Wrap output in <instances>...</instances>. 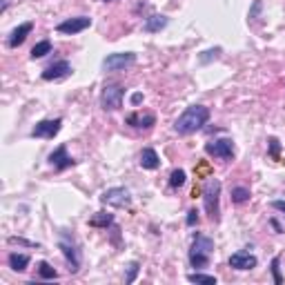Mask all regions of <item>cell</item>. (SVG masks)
I'll use <instances>...</instances> for the list:
<instances>
[{"label": "cell", "instance_id": "cell-27", "mask_svg": "<svg viewBox=\"0 0 285 285\" xmlns=\"http://www.w3.org/2000/svg\"><path fill=\"white\" fill-rule=\"evenodd\" d=\"M196 223H198V212H196V210H189V212H187V225L194 227Z\"/></svg>", "mask_w": 285, "mask_h": 285}, {"label": "cell", "instance_id": "cell-21", "mask_svg": "<svg viewBox=\"0 0 285 285\" xmlns=\"http://www.w3.org/2000/svg\"><path fill=\"white\" fill-rule=\"evenodd\" d=\"M49 52H52V43H49V40H40L38 45H33L31 58H33V60H36V58H43V56H47Z\"/></svg>", "mask_w": 285, "mask_h": 285}, {"label": "cell", "instance_id": "cell-14", "mask_svg": "<svg viewBox=\"0 0 285 285\" xmlns=\"http://www.w3.org/2000/svg\"><path fill=\"white\" fill-rule=\"evenodd\" d=\"M69 74H71V65L67 60H58V63L49 65L43 71V80H60V78H67Z\"/></svg>", "mask_w": 285, "mask_h": 285}, {"label": "cell", "instance_id": "cell-8", "mask_svg": "<svg viewBox=\"0 0 285 285\" xmlns=\"http://www.w3.org/2000/svg\"><path fill=\"white\" fill-rule=\"evenodd\" d=\"M205 152L214 158H223V160H230L234 156V143L230 138H219V141H212L205 145Z\"/></svg>", "mask_w": 285, "mask_h": 285}, {"label": "cell", "instance_id": "cell-19", "mask_svg": "<svg viewBox=\"0 0 285 285\" xmlns=\"http://www.w3.org/2000/svg\"><path fill=\"white\" fill-rule=\"evenodd\" d=\"M111 223H114V216L107 214V212H98V214H94L89 219V225L92 227H109Z\"/></svg>", "mask_w": 285, "mask_h": 285}, {"label": "cell", "instance_id": "cell-5", "mask_svg": "<svg viewBox=\"0 0 285 285\" xmlns=\"http://www.w3.org/2000/svg\"><path fill=\"white\" fill-rule=\"evenodd\" d=\"M58 248H60V252H63V256L67 259V263H69V272L80 270V250H78V245L63 234L60 241H58Z\"/></svg>", "mask_w": 285, "mask_h": 285}, {"label": "cell", "instance_id": "cell-29", "mask_svg": "<svg viewBox=\"0 0 285 285\" xmlns=\"http://www.w3.org/2000/svg\"><path fill=\"white\" fill-rule=\"evenodd\" d=\"M270 154H272V158H278V141L276 138H270Z\"/></svg>", "mask_w": 285, "mask_h": 285}, {"label": "cell", "instance_id": "cell-25", "mask_svg": "<svg viewBox=\"0 0 285 285\" xmlns=\"http://www.w3.org/2000/svg\"><path fill=\"white\" fill-rule=\"evenodd\" d=\"M278 256H274V259H272V274H274V283L276 285H281L283 283V276H281V270H278Z\"/></svg>", "mask_w": 285, "mask_h": 285}, {"label": "cell", "instance_id": "cell-3", "mask_svg": "<svg viewBox=\"0 0 285 285\" xmlns=\"http://www.w3.org/2000/svg\"><path fill=\"white\" fill-rule=\"evenodd\" d=\"M219 200H221V181L219 178H210L208 185L203 187V203H205V212H208V216L212 221L221 219Z\"/></svg>", "mask_w": 285, "mask_h": 285}, {"label": "cell", "instance_id": "cell-13", "mask_svg": "<svg viewBox=\"0 0 285 285\" xmlns=\"http://www.w3.org/2000/svg\"><path fill=\"white\" fill-rule=\"evenodd\" d=\"M74 163H76V160L67 156V147H65V145H58V147L49 154V165H52L54 170H58V172L67 170V167H71Z\"/></svg>", "mask_w": 285, "mask_h": 285}, {"label": "cell", "instance_id": "cell-4", "mask_svg": "<svg viewBox=\"0 0 285 285\" xmlns=\"http://www.w3.org/2000/svg\"><path fill=\"white\" fill-rule=\"evenodd\" d=\"M123 96H125V89L116 83H109L103 87V94H100V107L105 111H116L123 105Z\"/></svg>", "mask_w": 285, "mask_h": 285}, {"label": "cell", "instance_id": "cell-18", "mask_svg": "<svg viewBox=\"0 0 285 285\" xmlns=\"http://www.w3.org/2000/svg\"><path fill=\"white\" fill-rule=\"evenodd\" d=\"M27 265H29V256L27 254H18V252H11L9 254V267L16 272H22L27 270Z\"/></svg>", "mask_w": 285, "mask_h": 285}, {"label": "cell", "instance_id": "cell-33", "mask_svg": "<svg viewBox=\"0 0 285 285\" xmlns=\"http://www.w3.org/2000/svg\"><path fill=\"white\" fill-rule=\"evenodd\" d=\"M105 3H107V0H105Z\"/></svg>", "mask_w": 285, "mask_h": 285}, {"label": "cell", "instance_id": "cell-15", "mask_svg": "<svg viewBox=\"0 0 285 285\" xmlns=\"http://www.w3.org/2000/svg\"><path fill=\"white\" fill-rule=\"evenodd\" d=\"M31 29H33V22H22L20 27H16L9 36V47H20L25 43V38L31 33Z\"/></svg>", "mask_w": 285, "mask_h": 285}, {"label": "cell", "instance_id": "cell-32", "mask_svg": "<svg viewBox=\"0 0 285 285\" xmlns=\"http://www.w3.org/2000/svg\"><path fill=\"white\" fill-rule=\"evenodd\" d=\"M141 100H143V94H132V105H138V103H141Z\"/></svg>", "mask_w": 285, "mask_h": 285}, {"label": "cell", "instance_id": "cell-6", "mask_svg": "<svg viewBox=\"0 0 285 285\" xmlns=\"http://www.w3.org/2000/svg\"><path fill=\"white\" fill-rule=\"evenodd\" d=\"M136 63V54L132 52H120V54H109L107 58L103 60V69L105 71H120L125 67H130Z\"/></svg>", "mask_w": 285, "mask_h": 285}, {"label": "cell", "instance_id": "cell-22", "mask_svg": "<svg viewBox=\"0 0 285 285\" xmlns=\"http://www.w3.org/2000/svg\"><path fill=\"white\" fill-rule=\"evenodd\" d=\"M187 281H189V283L216 285V276H212V274H200V272H192V274H187Z\"/></svg>", "mask_w": 285, "mask_h": 285}, {"label": "cell", "instance_id": "cell-17", "mask_svg": "<svg viewBox=\"0 0 285 285\" xmlns=\"http://www.w3.org/2000/svg\"><path fill=\"white\" fill-rule=\"evenodd\" d=\"M167 22H170V20H167L165 16H149V18L145 20L143 29H145V31H149V33H154V31H160V29H163Z\"/></svg>", "mask_w": 285, "mask_h": 285}, {"label": "cell", "instance_id": "cell-10", "mask_svg": "<svg viewBox=\"0 0 285 285\" xmlns=\"http://www.w3.org/2000/svg\"><path fill=\"white\" fill-rule=\"evenodd\" d=\"M256 263H259V261H256V256L250 254V252H245V250H238V252H234L230 256V267H234V270H241V272L254 270Z\"/></svg>", "mask_w": 285, "mask_h": 285}, {"label": "cell", "instance_id": "cell-7", "mask_svg": "<svg viewBox=\"0 0 285 285\" xmlns=\"http://www.w3.org/2000/svg\"><path fill=\"white\" fill-rule=\"evenodd\" d=\"M100 200H103L105 205H111V208H127V205L132 203V196L125 187H111L107 192H103Z\"/></svg>", "mask_w": 285, "mask_h": 285}, {"label": "cell", "instance_id": "cell-28", "mask_svg": "<svg viewBox=\"0 0 285 285\" xmlns=\"http://www.w3.org/2000/svg\"><path fill=\"white\" fill-rule=\"evenodd\" d=\"M219 54H221V49H210V52H205V56H200V63H208V60L216 58Z\"/></svg>", "mask_w": 285, "mask_h": 285}, {"label": "cell", "instance_id": "cell-30", "mask_svg": "<svg viewBox=\"0 0 285 285\" xmlns=\"http://www.w3.org/2000/svg\"><path fill=\"white\" fill-rule=\"evenodd\" d=\"M9 243H20V245H29V248H38L36 243H29V241H25V238H16V236H11Z\"/></svg>", "mask_w": 285, "mask_h": 285}, {"label": "cell", "instance_id": "cell-9", "mask_svg": "<svg viewBox=\"0 0 285 285\" xmlns=\"http://www.w3.org/2000/svg\"><path fill=\"white\" fill-rule=\"evenodd\" d=\"M60 127H63V120L60 118L40 120V123H36V127L31 130V136L33 138H54L56 134L60 132Z\"/></svg>", "mask_w": 285, "mask_h": 285}, {"label": "cell", "instance_id": "cell-12", "mask_svg": "<svg viewBox=\"0 0 285 285\" xmlns=\"http://www.w3.org/2000/svg\"><path fill=\"white\" fill-rule=\"evenodd\" d=\"M127 125L134 127V130H152L156 125V116L149 114V111H134V114L127 116Z\"/></svg>", "mask_w": 285, "mask_h": 285}, {"label": "cell", "instance_id": "cell-26", "mask_svg": "<svg viewBox=\"0 0 285 285\" xmlns=\"http://www.w3.org/2000/svg\"><path fill=\"white\" fill-rule=\"evenodd\" d=\"M138 265L136 261L134 263H130V267H127V276H125V283H134V278H136V274H138Z\"/></svg>", "mask_w": 285, "mask_h": 285}, {"label": "cell", "instance_id": "cell-31", "mask_svg": "<svg viewBox=\"0 0 285 285\" xmlns=\"http://www.w3.org/2000/svg\"><path fill=\"white\" fill-rule=\"evenodd\" d=\"M272 208L278 210V212H283V214H285V200H272Z\"/></svg>", "mask_w": 285, "mask_h": 285}, {"label": "cell", "instance_id": "cell-24", "mask_svg": "<svg viewBox=\"0 0 285 285\" xmlns=\"http://www.w3.org/2000/svg\"><path fill=\"white\" fill-rule=\"evenodd\" d=\"M183 183H185V172H183V170H174V172H172V176H170V185L176 189V187H181Z\"/></svg>", "mask_w": 285, "mask_h": 285}, {"label": "cell", "instance_id": "cell-23", "mask_svg": "<svg viewBox=\"0 0 285 285\" xmlns=\"http://www.w3.org/2000/svg\"><path fill=\"white\" fill-rule=\"evenodd\" d=\"M245 200H250V189L248 187H232V203L241 205Z\"/></svg>", "mask_w": 285, "mask_h": 285}, {"label": "cell", "instance_id": "cell-1", "mask_svg": "<svg viewBox=\"0 0 285 285\" xmlns=\"http://www.w3.org/2000/svg\"><path fill=\"white\" fill-rule=\"evenodd\" d=\"M208 120H210V109L205 107V105H189V107L176 118L174 130L181 134V136H189V134L198 132Z\"/></svg>", "mask_w": 285, "mask_h": 285}, {"label": "cell", "instance_id": "cell-2", "mask_svg": "<svg viewBox=\"0 0 285 285\" xmlns=\"http://www.w3.org/2000/svg\"><path fill=\"white\" fill-rule=\"evenodd\" d=\"M214 254V241L205 234H196L192 238V248H189V263L192 267H208L210 259Z\"/></svg>", "mask_w": 285, "mask_h": 285}, {"label": "cell", "instance_id": "cell-20", "mask_svg": "<svg viewBox=\"0 0 285 285\" xmlns=\"http://www.w3.org/2000/svg\"><path fill=\"white\" fill-rule=\"evenodd\" d=\"M38 276L52 281V278H58V272H56L54 267L47 263V261H40V263H38Z\"/></svg>", "mask_w": 285, "mask_h": 285}, {"label": "cell", "instance_id": "cell-16", "mask_svg": "<svg viewBox=\"0 0 285 285\" xmlns=\"http://www.w3.org/2000/svg\"><path fill=\"white\" fill-rule=\"evenodd\" d=\"M158 165H160L158 154H156L152 147H145L141 152V167H145V170H156Z\"/></svg>", "mask_w": 285, "mask_h": 285}, {"label": "cell", "instance_id": "cell-11", "mask_svg": "<svg viewBox=\"0 0 285 285\" xmlns=\"http://www.w3.org/2000/svg\"><path fill=\"white\" fill-rule=\"evenodd\" d=\"M92 25V18H87V16H78V18H67L60 22L56 29H58L60 33H78V31H85L87 27Z\"/></svg>", "mask_w": 285, "mask_h": 285}]
</instances>
